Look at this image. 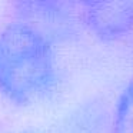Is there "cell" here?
Segmentation results:
<instances>
[{
    "label": "cell",
    "instance_id": "obj_1",
    "mask_svg": "<svg viewBox=\"0 0 133 133\" xmlns=\"http://www.w3.org/2000/svg\"><path fill=\"white\" fill-rule=\"evenodd\" d=\"M53 44L33 27L15 22L0 32V90L17 104L44 96L56 82Z\"/></svg>",
    "mask_w": 133,
    "mask_h": 133
},
{
    "label": "cell",
    "instance_id": "obj_2",
    "mask_svg": "<svg viewBox=\"0 0 133 133\" xmlns=\"http://www.w3.org/2000/svg\"><path fill=\"white\" fill-rule=\"evenodd\" d=\"M22 23L33 27L50 43L69 42L80 35L83 27L79 3L69 2H20L16 4Z\"/></svg>",
    "mask_w": 133,
    "mask_h": 133
},
{
    "label": "cell",
    "instance_id": "obj_3",
    "mask_svg": "<svg viewBox=\"0 0 133 133\" xmlns=\"http://www.w3.org/2000/svg\"><path fill=\"white\" fill-rule=\"evenodd\" d=\"M79 7L83 27L99 40L115 43L129 37L133 33V2H79Z\"/></svg>",
    "mask_w": 133,
    "mask_h": 133
},
{
    "label": "cell",
    "instance_id": "obj_4",
    "mask_svg": "<svg viewBox=\"0 0 133 133\" xmlns=\"http://www.w3.org/2000/svg\"><path fill=\"white\" fill-rule=\"evenodd\" d=\"M110 113L99 99L82 103L70 113L63 124V133H109Z\"/></svg>",
    "mask_w": 133,
    "mask_h": 133
},
{
    "label": "cell",
    "instance_id": "obj_5",
    "mask_svg": "<svg viewBox=\"0 0 133 133\" xmlns=\"http://www.w3.org/2000/svg\"><path fill=\"white\" fill-rule=\"evenodd\" d=\"M109 133H133V79L116 99L110 113Z\"/></svg>",
    "mask_w": 133,
    "mask_h": 133
}]
</instances>
